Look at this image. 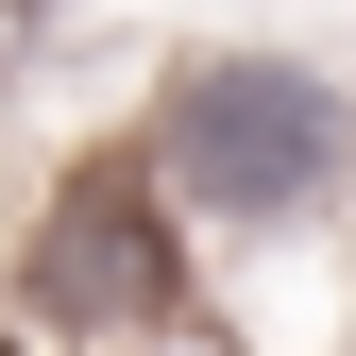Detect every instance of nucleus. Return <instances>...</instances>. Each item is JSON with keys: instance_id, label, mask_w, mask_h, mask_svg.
Segmentation results:
<instances>
[{"instance_id": "1", "label": "nucleus", "mask_w": 356, "mask_h": 356, "mask_svg": "<svg viewBox=\"0 0 356 356\" xmlns=\"http://www.w3.org/2000/svg\"><path fill=\"white\" fill-rule=\"evenodd\" d=\"M339 170H356V102L305 51H204V68H170V102H153V187H170V220L272 238V220H305Z\"/></svg>"}, {"instance_id": "2", "label": "nucleus", "mask_w": 356, "mask_h": 356, "mask_svg": "<svg viewBox=\"0 0 356 356\" xmlns=\"http://www.w3.org/2000/svg\"><path fill=\"white\" fill-rule=\"evenodd\" d=\"M34 305H51L68 339H136L187 305V238H170V187H153V153H85L51 220H34Z\"/></svg>"}]
</instances>
